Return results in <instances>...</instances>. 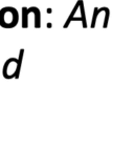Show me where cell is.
Instances as JSON below:
<instances>
[{
  "mask_svg": "<svg viewBox=\"0 0 134 150\" xmlns=\"http://www.w3.org/2000/svg\"><path fill=\"white\" fill-rule=\"evenodd\" d=\"M18 22V13L14 8H4L0 11V25L2 28H11L16 26Z\"/></svg>",
  "mask_w": 134,
  "mask_h": 150,
  "instance_id": "cell-1",
  "label": "cell"
},
{
  "mask_svg": "<svg viewBox=\"0 0 134 150\" xmlns=\"http://www.w3.org/2000/svg\"><path fill=\"white\" fill-rule=\"evenodd\" d=\"M23 28H26L28 26V21H26V14H28V11L26 8H23Z\"/></svg>",
  "mask_w": 134,
  "mask_h": 150,
  "instance_id": "cell-2",
  "label": "cell"
}]
</instances>
